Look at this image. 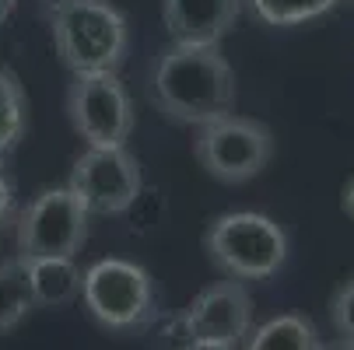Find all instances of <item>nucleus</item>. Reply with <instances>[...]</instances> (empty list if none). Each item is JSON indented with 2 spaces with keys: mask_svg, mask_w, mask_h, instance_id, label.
I'll return each mask as SVG.
<instances>
[{
  "mask_svg": "<svg viewBox=\"0 0 354 350\" xmlns=\"http://www.w3.org/2000/svg\"><path fill=\"white\" fill-rule=\"evenodd\" d=\"M147 95L162 116L183 126H204L235 106V70L221 46L176 42L155 60Z\"/></svg>",
  "mask_w": 354,
  "mask_h": 350,
  "instance_id": "1",
  "label": "nucleus"
},
{
  "mask_svg": "<svg viewBox=\"0 0 354 350\" xmlns=\"http://www.w3.org/2000/svg\"><path fill=\"white\" fill-rule=\"evenodd\" d=\"M46 18L60 60L74 74L116 70L127 60L130 25L109 0H49Z\"/></svg>",
  "mask_w": 354,
  "mask_h": 350,
  "instance_id": "2",
  "label": "nucleus"
},
{
  "mask_svg": "<svg viewBox=\"0 0 354 350\" xmlns=\"http://www.w3.org/2000/svg\"><path fill=\"white\" fill-rule=\"evenodd\" d=\"M204 249L211 263L232 280H267L288 260V235L267 214L232 211L211 221Z\"/></svg>",
  "mask_w": 354,
  "mask_h": 350,
  "instance_id": "3",
  "label": "nucleus"
},
{
  "mask_svg": "<svg viewBox=\"0 0 354 350\" xmlns=\"http://www.w3.org/2000/svg\"><path fill=\"white\" fill-rule=\"evenodd\" d=\"M81 302L98 326L127 333L155 315V284L130 260H98L81 277Z\"/></svg>",
  "mask_w": 354,
  "mask_h": 350,
  "instance_id": "4",
  "label": "nucleus"
},
{
  "mask_svg": "<svg viewBox=\"0 0 354 350\" xmlns=\"http://www.w3.org/2000/svg\"><path fill=\"white\" fill-rule=\"evenodd\" d=\"M193 155L211 179L239 186L267 168V162L274 158V133L260 119L228 113L221 119L196 126Z\"/></svg>",
  "mask_w": 354,
  "mask_h": 350,
  "instance_id": "5",
  "label": "nucleus"
},
{
  "mask_svg": "<svg viewBox=\"0 0 354 350\" xmlns=\"http://www.w3.org/2000/svg\"><path fill=\"white\" fill-rule=\"evenodd\" d=\"M67 113L88 147H127L137 123L133 98L116 70L74 74V84L67 91Z\"/></svg>",
  "mask_w": 354,
  "mask_h": 350,
  "instance_id": "6",
  "label": "nucleus"
},
{
  "mask_svg": "<svg viewBox=\"0 0 354 350\" xmlns=\"http://www.w3.org/2000/svg\"><path fill=\"white\" fill-rule=\"evenodd\" d=\"M88 242V211L67 189H42L18 214V256L46 260V256H77Z\"/></svg>",
  "mask_w": 354,
  "mask_h": 350,
  "instance_id": "7",
  "label": "nucleus"
},
{
  "mask_svg": "<svg viewBox=\"0 0 354 350\" xmlns=\"http://www.w3.org/2000/svg\"><path fill=\"white\" fill-rule=\"evenodd\" d=\"M67 189L88 214H123L140 200L144 172L127 147H88L71 168Z\"/></svg>",
  "mask_w": 354,
  "mask_h": 350,
  "instance_id": "8",
  "label": "nucleus"
},
{
  "mask_svg": "<svg viewBox=\"0 0 354 350\" xmlns=\"http://www.w3.org/2000/svg\"><path fill=\"white\" fill-rule=\"evenodd\" d=\"M186 340L239 347L252 329V294L242 280H218L204 287L179 315Z\"/></svg>",
  "mask_w": 354,
  "mask_h": 350,
  "instance_id": "9",
  "label": "nucleus"
},
{
  "mask_svg": "<svg viewBox=\"0 0 354 350\" xmlns=\"http://www.w3.org/2000/svg\"><path fill=\"white\" fill-rule=\"evenodd\" d=\"M245 0H162V18L176 42L218 46L239 21Z\"/></svg>",
  "mask_w": 354,
  "mask_h": 350,
  "instance_id": "10",
  "label": "nucleus"
},
{
  "mask_svg": "<svg viewBox=\"0 0 354 350\" xmlns=\"http://www.w3.org/2000/svg\"><path fill=\"white\" fill-rule=\"evenodd\" d=\"M21 260V256H18ZM32 287V302L42 309H64L81 298V266L74 256H46V260H21Z\"/></svg>",
  "mask_w": 354,
  "mask_h": 350,
  "instance_id": "11",
  "label": "nucleus"
},
{
  "mask_svg": "<svg viewBox=\"0 0 354 350\" xmlns=\"http://www.w3.org/2000/svg\"><path fill=\"white\" fill-rule=\"evenodd\" d=\"M319 347V333L306 315H274L263 326L249 329L245 347L242 350H316Z\"/></svg>",
  "mask_w": 354,
  "mask_h": 350,
  "instance_id": "12",
  "label": "nucleus"
},
{
  "mask_svg": "<svg viewBox=\"0 0 354 350\" xmlns=\"http://www.w3.org/2000/svg\"><path fill=\"white\" fill-rule=\"evenodd\" d=\"M28 130V98L15 70L0 67V162H4Z\"/></svg>",
  "mask_w": 354,
  "mask_h": 350,
  "instance_id": "13",
  "label": "nucleus"
},
{
  "mask_svg": "<svg viewBox=\"0 0 354 350\" xmlns=\"http://www.w3.org/2000/svg\"><path fill=\"white\" fill-rule=\"evenodd\" d=\"M32 309H35V302H32L25 263L4 260L0 263V333H11Z\"/></svg>",
  "mask_w": 354,
  "mask_h": 350,
  "instance_id": "14",
  "label": "nucleus"
},
{
  "mask_svg": "<svg viewBox=\"0 0 354 350\" xmlns=\"http://www.w3.org/2000/svg\"><path fill=\"white\" fill-rule=\"evenodd\" d=\"M249 4L260 21L288 28V25H301V21H313V18L333 11L340 0H249Z\"/></svg>",
  "mask_w": 354,
  "mask_h": 350,
  "instance_id": "15",
  "label": "nucleus"
},
{
  "mask_svg": "<svg viewBox=\"0 0 354 350\" xmlns=\"http://www.w3.org/2000/svg\"><path fill=\"white\" fill-rule=\"evenodd\" d=\"M330 322L344 343L354 347V277H347L330 298Z\"/></svg>",
  "mask_w": 354,
  "mask_h": 350,
  "instance_id": "16",
  "label": "nucleus"
},
{
  "mask_svg": "<svg viewBox=\"0 0 354 350\" xmlns=\"http://www.w3.org/2000/svg\"><path fill=\"white\" fill-rule=\"evenodd\" d=\"M15 214V182L8 179L4 165H0V228H4Z\"/></svg>",
  "mask_w": 354,
  "mask_h": 350,
  "instance_id": "17",
  "label": "nucleus"
},
{
  "mask_svg": "<svg viewBox=\"0 0 354 350\" xmlns=\"http://www.w3.org/2000/svg\"><path fill=\"white\" fill-rule=\"evenodd\" d=\"M179 350H235V347H225V343H204V340H186Z\"/></svg>",
  "mask_w": 354,
  "mask_h": 350,
  "instance_id": "18",
  "label": "nucleus"
},
{
  "mask_svg": "<svg viewBox=\"0 0 354 350\" xmlns=\"http://www.w3.org/2000/svg\"><path fill=\"white\" fill-rule=\"evenodd\" d=\"M340 204H344V214L354 221V179L344 186V196H340Z\"/></svg>",
  "mask_w": 354,
  "mask_h": 350,
  "instance_id": "19",
  "label": "nucleus"
},
{
  "mask_svg": "<svg viewBox=\"0 0 354 350\" xmlns=\"http://www.w3.org/2000/svg\"><path fill=\"white\" fill-rule=\"evenodd\" d=\"M15 8H18V0H0V25L15 14Z\"/></svg>",
  "mask_w": 354,
  "mask_h": 350,
  "instance_id": "20",
  "label": "nucleus"
},
{
  "mask_svg": "<svg viewBox=\"0 0 354 350\" xmlns=\"http://www.w3.org/2000/svg\"><path fill=\"white\" fill-rule=\"evenodd\" d=\"M316 350H354L351 343H344V340H333V343H319Z\"/></svg>",
  "mask_w": 354,
  "mask_h": 350,
  "instance_id": "21",
  "label": "nucleus"
}]
</instances>
